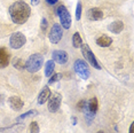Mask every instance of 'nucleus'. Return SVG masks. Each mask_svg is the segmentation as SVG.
Masks as SVG:
<instances>
[{"label":"nucleus","mask_w":134,"mask_h":133,"mask_svg":"<svg viewBox=\"0 0 134 133\" xmlns=\"http://www.w3.org/2000/svg\"><path fill=\"white\" fill-rule=\"evenodd\" d=\"M30 14H31L30 6L22 0L15 1L9 7V15L12 21L16 24H24L29 20Z\"/></svg>","instance_id":"obj_1"},{"label":"nucleus","mask_w":134,"mask_h":133,"mask_svg":"<svg viewBox=\"0 0 134 133\" xmlns=\"http://www.w3.org/2000/svg\"><path fill=\"white\" fill-rule=\"evenodd\" d=\"M44 64V57L40 54H32L25 62V69L31 74L39 71Z\"/></svg>","instance_id":"obj_2"},{"label":"nucleus","mask_w":134,"mask_h":133,"mask_svg":"<svg viewBox=\"0 0 134 133\" xmlns=\"http://www.w3.org/2000/svg\"><path fill=\"white\" fill-rule=\"evenodd\" d=\"M80 49H81V53H83V56L85 57V60L90 63L92 66H94L95 69H101V65L99 64V62H97L95 55H94V53L92 52V49L90 48V46L86 44L81 45L80 46Z\"/></svg>","instance_id":"obj_3"},{"label":"nucleus","mask_w":134,"mask_h":133,"mask_svg":"<svg viewBox=\"0 0 134 133\" xmlns=\"http://www.w3.org/2000/svg\"><path fill=\"white\" fill-rule=\"evenodd\" d=\"M56 14L57 16L60 17V21H61V24L64 29H69L71 26V15H70L69 10L66 9L65 6L61 5L59 6V8L56 9Z\"/></svg>","instance_id":"obj_4"},{"label":"nucleus","mask_w":134,"mask_h":133,"mask_svg":"<svg viewBox=\"0 0 134 133\" xmlns=\"http://www.w3.org/2000/svg\"><path fill=\"white\" fill-rule=\"evenodd\" d=\"M75 71L83 79H87L90 77V69H88L87 63L84 61V60H76L75 64H74Z\"/></svg>","instance_id":"obj_5"},{"label":"nucleus","mask_w":134,"mask_h":133,"mask_svg":"<svg viewBox=\"0 0 134 133\" xmlns=\"http://www.w3.org/2000/svg\"><path fill=\"white\" fill-rule=\"evenodd\" d=\"M25 41H26V38L22 32H14L9 38V45H10L12 48H14V49H19V48H21L24 44H25Z\"/></svg>","instance_id":"obj_6"},{"label":"nucleus","mask_w":134,"mask_h":133,"mask_svg":"<svg viewBox=\"0 0 134 133\" xmlns=\"http://www.w3.org/2000/svg\"><path fill=\"white\" fill-rule=\"evenodd\" d=\"M62 36H63V31H62V28L59 23H55L53 24L52 26L49 33H48V38H49V41L52 44H57L60 43V40L62 39Z\"/></svg>","instance_id":"obj_7"},{"label":"nucleus","mask_w":134,"mask_h":133,"mask_svg":"<svg viewBox=\"0 0 134 133\" xmlns=\"http://www.w3.org/2000/svg\"><path fill=\"white\" fill-rule=\"evenodd\" d=\"M61 102H62V95L59 93H54L51 94L49 96V101H48V110L51 113H56L60 109Z\"/></svg>","instance_id":"obj_8"},{"label":"nucleus","mask_w":134,"mask_h":133,"mask_svg":"<svg viewBox=\"0 0 134 133\" xmlns=\"http://www.w3.org/2000/svg\"><path fill=\"white\" fill-rule=\"evenodd\" d=\"M52 57H53V61L59 64H65L69 60V55L65 51H54L52 53Z\"/></svg>","instance_id":"obj_9"},{"label":"nucleus","mask_w":134,"mask_h":133,"mask_svg":"<svg viewBox=\"0 0 134 133\" xmlns=\"http://www.w3.org/2000/svg\"><path fill=\"white\" fill-rule=\"evenodd\" d=\"M9 60L10 54L7 51V48L0 47V69H4L9 64Z\"/></svg>","instance_id":"obj_10"},{"label":"nucleus","mask_w":134,"mask_h":133,"mask_svg":"<svg viewBox=\"0 0 134 133\" xmlns=\"http://www.w3.org/2000/svg\"><path fill=\"white\" fill-rule=\"evenodd\" d=\"M8 103H9L10 108L14 111H20L24 106L23 101L19 98V96H10V98L8 99Z\"/></svg>","instance_id":"obj_11"},{"label":"nucleus","mask_w":134,"mask_h":133,"mask_svg":"<svg viewBox=\"0 0 134 133\" xmlns=\"http://www.w3.org/2000/svg\"><path fill=\"white\" fill-rule=\"evenodd\" d=\"M25 129V125L22 123H16L12 125L10 128H2L0 129V133H19Z\"/></svg>","instance_id":"obj_12"},{"label":"nucleus","mask_w":134,"mask_h":133,"mask_svg":"<svg viewBox=\"0 0 134 133\" xmlns=\"http://www.w3.org/2000/svg\"><path fill=\"white\" fill-rule=\"evenodd\" d=\"M87 17L91 21H99L103 17V12L100 9V8H96V7L91 8V9L87 12Z\"/></svg>","instance_id":"obj_13"},{"label":"nucleus","mask_w":134,"mask_h":133,"mask_svg":"<svg viewBox=\"0 0 134 133\" xmlns=\"http://www.w3.org/2000/svg\"><path fill=\"white\" fill-rule=\"evenodd\" d=\"M51 94H52V93H51V91H49V87L45 86L44 88L40 91V93H39V95H38V99H37L38 104H44L45 102H46L47 100L49 99Z\"/></svg>","instance_id":"obj_14"},{"label":"nucleus","mask_w":134,"mask_h":133,"mask_svg":"<svg viewBox=\"0 0 134 133\" xmlns=\"http://www.w3.org/2000/svg\"><path fill=\"white\" fill-rule=\"evenodd\" d=\"M124 29V23L121 22V21H114L112 23L109 24L108 26V30L109 31H111L112 33H120L121 31H123Z\"/></svg>","instance_id":"obj_15"},{"label":"nucleus","mask_w":134,"mask_h":133,"mask_svg":"<svg viewBox=\"0 0 134 133\" xmlns=\"http://www.w3.org/2000/svg\"><path fill=\"white\" fill-rule=\"evenodd\" d=\"M96 44L101 47H108L112 44V39L110 37H108V36L103 35V36H101V37H99L96 39Z\"/></svg>","instance_id":"obj_16"},{"label":"nucleus","mask_w":134,"mask_h":133,"mask_svg":"<svg viewBox=\"0 0 134 133\" xmlns=\"http://www.w3.org/2000/svg\"><path fill=\"white\" fill-rule=\"evenodd\" d=\"M86 108L88 109V111H91L92 114L95 115V113L97 111V108H99V103H97V99L96 98H92L90 101L86 103Z\"/></svg>","instance_id":"obj_17"},{"label":"nucleus","mask_w":134,"mask_h":133,"mask_svg":"<svg viewBox=\"0 0 134 133\" xmlns=\"http://www.w3.org/2000/svg\"><path fill=\"white\" fill-rule=\"evenodd\" d=\"M54 68H55V63H54L53 60L47 61L46 64H45V76L51 77V75H53L54 72Z\"/></svg>","instance_id":"obj_18"},{"label":"nucleus","mask_w":134,"mask_h":133,"mask_svg":"<svg viewBox=\"0 0 134 133\" xmlns=\"http://www.w3.org/2000/svg\"><path fill=\"white\" fill-rule=\"evenodd\" d=\"M81 41H83V39L80 37V33L79 32H76L74 33V36H72V45H74L75 48H79L81 46Z\"/></svg>","instance_id":"obj_19"},{"label":"nucleus","mask_w":134,"mask_h":133,"mask_svg":"<svg viewBox=\"0 0 134 133\" xmlns=\"http://www.w3.org/2000/svg\"><path fill=\"white\" fill-rule=\"evenodd\" d=\"M13 65H14V68L17 69V70H23V69H25V62H24L22 59H20V57L14 59Z\"/></svg>","instance_id":"obj_20"},{"label":"nucleus","mask_w":134,"mask_h":133,"mask_svg":"<svg viewBox=\"0 0 134 133\" xmlns=\"http://www.w3.org/2000/svg\"><path fill=\"white\" fill-rule=\"evenodd\" d=\"M36 114H37V111H36V110H29L28 113H25V114H23V115H21V116L17 117L16 120L19 122V120H21V119L28 118V117H31V116H33V115H36Z\"/></svg>","instance_id":"obj_21"},{"label":"nucleus","mask_w":134,"mask_h":133,"mask_svg":"<svg viewBox=\"0 0 134 133\" xmlns=\"http://www.w3.org/2000/svg\"><path fill=\"white\" fill-rule=\"evenodd\" d=\"M61 79H62V75H61V74L53 75V76L49 78V80H48V85H51V84H53V83H56V81H59Z\"/></svg>","instance_id":"obj_22"},{"label":"nucleus","mask_w":134,"mask_h":133,"mask_svg":"<svg viewBox=\"0 0 134 133\" xmlns=\"http://www.w3.org/2000/svg\"><path fill=\"white\" fill-rule=\"evenodd\" d=\"M30 133H39V125L37 122H32L30 124Z\"/></svg>","instance_id":"obj_23"},{"label":"nucleus","mask_w":134,"mask_h":133,"mask_svg":"<svg viewBox=\"0 0 134 133\" xmlns=\"http://www.w3.org/2000/svg\"><path fill=\"white\" fill-rule=\"evenodd\" d=\"M81 17V2L79 1L77 4V8H76V19L80 20Z\"/></svg>","instance_id":"obj_24"},{"label":"nucleus","mask_w":134,"mask_h":133,"mask_svg":"<svg viewBox=\"0 0 134 133\" xmlns=\"http://www.w3.org/2000/svg\"><path fill=\"white\" fill-rule=\"evenodd\" d=\"M48 28V22H47V20L46 19H41V23H40V29H41V31L42 32H46V30Z\"/></svg>","instance_id":"obj_25"},{"label":"nucleus","mask_w":134,"mask_h":133,"mask_svg":"<svg viewBox=\"0 0 134 133\" xmlns=\"http://www.w3.org/2000/svg\"><path fill=\"white\" fill-rule=\"evenodd\" d=\"M85 103H86V101H84V100H81V101L78 102V109H83Z\"/></svg>","instance_id":"obj_26"},{"label":"nucleus","mask_w":134,"mask_h":133,"mask_svg":"<svg viewBox=\"0 0 134 133\" xmlns=\"http://www.w3.org/2000/svg\"><path fill=\"white\" fill-rule=\"evenodd\" d=\"M57 1H59V0H46V2L48 5H55Z\"/></svg>","instance_id":"obj_27"},{"label":"nucleus","mask_w":134,"mask_h":133,"mask_svg":"<svg viewBox=\"0 0 134 133\" xmlns=\"http://www.w3.org/2000/svg\"><path fill=\"white\" fill-rule=\"evenodd\" d=\"M4 99H5V95L0 94V104H4Z\"/></svg>","instance_id":"obj_28"},{"label":"nucleus","mask_w":134,"mask_h":133,"mask_svg":"<svg viewBox=\"0 0 134 133\" xmlns=\"http://www.w3.org/2000/svg\"><path fill=\"white\" fill-rule=\"evenodd\" d=\"M134 124L132 123V124H131V126H130V133H134Z\"/></svg>","instance_id":"obj_29"},{"label":"nucleus","mask_w":134,"mask_h":133,"mask_svg":"<svg viewBox=\"0 0 134 133\" xmlns=\"http://www.w3.org/2000/svg\"><path fill=\"white\" fill-rule=\"evenodd\" d=\"M31 2H32V5L37 6V5L39 4V0H31Z\"/></svg>","instance_id":"obj_30"},{"label":"nucleus","mask_w":134,"mask_h":133,"mask_svg":"<svg viewBox=\"0 0 134 133\" xmlns=\"http://www.w3.org/2000/svg\"><path fill=\"white\" fill-rule=\"evenodd\" d=\"M72 120H74V124L76 125V124H77V118H76V117L74 116V117H72Z\"/></svg>","instance_id":"obj_31"},{"label":"nucleus","mask_w":134,"mask_h":133,"mask_svg":"<svg viewBox=\"0 0 134 133\" xmlns=\"http://www.w3.org/2000/svg\"><path fill=\"white\" fill-rule=\"evenodd\" d=\"M99 133H103V131H99Z\"/></svg>","instance_id":"obj_32"}]
</instances>
